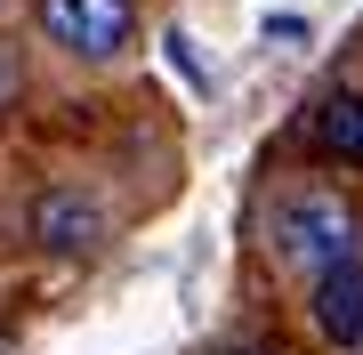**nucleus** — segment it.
Here are the masks:
<instances>
[{"label": "nucleus", "instance_id": "obj_6", "mask_svg": "<svg viewBox=\"0 0 363 355\" xmlns=\"http://www.w3.org/2000/svg\"><path fill=\"white\" fill-rule=\"evenodd\" d=\"M0 355H16V347H9V331H0Z\"/></svg>", "mask_w": 363, "mask_h": 355}, {"label": "nucleus", "instance_id": "obj_3", "mask_svg": "<svg viewBox=\"0 0 363 355\" xmlns=\"http://www.w3.org/2000/svg\"><path fill=\"white\" fill-rule=\"evenodd\" d=\"M25 226H33V242H40V250H57V259H81V250H97V242H105V210H97L89 194H73V186H49V194H33Z\"/></svg>", "mask_w": 363, "mask_h": 355}, {"label": "nucleus", "instance_id": "obj_4", "mask_svg": "<svg viewBox=\"0 0 363 355\" xmlns=\"http://www.w3.org/2000/svg\"><path fill=\"white\" fill-rule=\"evenodd\" d=\"M307 315H315V331H323L331 347H363V259L331 266V275H315Z\"/></svg>", "mask_w": 363, "mask_h": 355}, {"label": "nucleus", "instance_id": "obj_5", "mask_svg": "<svg viewBox=\"0 0 363 355\" xmlns=\"http://www.w3.org/2000/svg\"><path fill=\"white\" fill-rule=\"evenodd\" d=\"M307 137H315V154H331V162H355V170H363V89H331L323 106H315Z\"/></svg>", "mask_w": 363, "mask_h": 355}, {"label": "nucleus", "instance_id": "obj_2", "mask_svg": "<svg viewBox=\"0 0 363 355\" xmlns=\"http://www.w3.org/2000/svg\"><path fill=\"white\" fill-rule=\"evenodd\" d=\"M33 16H40V33H49L65 57H81V65L121 57L130 33H138V0H40Z\"/></svg>", "mask_w": 363, "mask_h": 355}, {"label": "nucleus", "instance_id": "obj_1", "mask_svg": "<svg viewBox=\"0 0 363 355\" xmlns=\"http://www.w3.org/2000/svg\"><path fill=\"white\" fill-rule=\"evenodd\" d=\"M355 242H363V218H355V202L339 194V186H298V194L274 202V250H283L307 283L331 275V266H347Z\"/></svg>", "mask_w": 363, "mask_h": 355}]
</instances>
